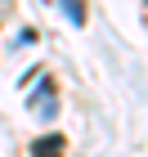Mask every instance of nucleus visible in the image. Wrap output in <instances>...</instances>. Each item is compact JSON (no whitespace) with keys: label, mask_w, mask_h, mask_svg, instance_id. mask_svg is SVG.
Returning <instances> with one entry per match:
<instances>
[{"label":"nucleus","mask_w":148,"mask_h":157,"mask_svg":"<svg viewBox=\"0 0 148 157\" xmlns=\"http://www.w3.org/2000/svg\"><path fill=\"white\" fill-rule=\"evenodd\" d=\"M63 9L72 13V23H85V5L81 0H63Z\"/></svg>","instance_id":"obj_3"},{"label":"nucleus","mask_w":148,"mask_h":157,"mask_svg":"<svg viewBox=\"0 0 148 157\" xmlns=\"http://www.w3.org/2000/svg\"><path fill=\"white\" fill-rule=\"evenodd\" d=\"M27 103H32L40 117H54V81H40V90L27 99Z\"/></svg>","instance_id":"obj_1"},{"label":"nucleus","mask_w":148,"mask_h":157,"mask_svg":"<svg viewBox=\"0 0 148 157\" xmlns=\"http://www.w3.org/2000/svg\"><path fill=\"white\" fill-rule=\"evenodd\" d=\"M32 157H63V135H45L32 144Z\"/></svg>","instance_id":"obj_2"}]
</instances>
